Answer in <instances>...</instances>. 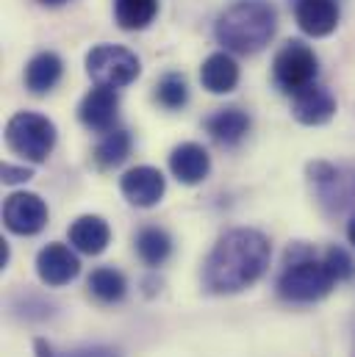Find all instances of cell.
Here are the masks:
<instances>
[{
	"label": "cell",
	"mask_w": 355,
	"mask_h": 357,
	"mask_svg": "<svg viewBox=\"0 0 355 357\" xmlns=\"http://www.w3.org/2000/svg\"><path fill=\"white\" fill-rule=\"evenodd\" d=\"M269 258L272 247L264 233L250 227L228 230L205 261L203 282L211 294H239L261 280Z\"/></svg>",
	"instance_id": "6da1fadb"
},
{
	"label": "cell",
	"mask_w": 355,
	"mask_h": 357,
	"mask_svg": "<svg viewBox=\"0 0 355 357\" xmlns=\"http://www.w3.org/2000/svg\"><path fill=\"white\" fill-rule=\"evenodd\" d=\"M277 28V11L269 0H236L217 20V42L225 50L250 56L264 50Z\"/></svg>",
	"instance_id": "7a4b0ae2"
},
{
	"label": "cell",
	"mask_w": 355,
	"mask_h": 357,
	"mask_svg": "<svg viewBox=\"0 0 355 357\" xmlns=\"http://www.w3.org/2000/svg\"><path fill=\"white\" fill-rule=\"evenodd\" d=\"M333 285H336V277L331 274L325 258L317 261L308 244H291L286 250V264L277 277V294L286 302H297V305L319 302L331 294Z\"/></svg>",
	"instance_id": "3957f363"
},
{
	"label": "cell",
	"mask_w": 355,
	"mask_h": 357,
	"mask_svg": "<svg viewBox=\"0 0 355 357\" xmlns=\"http://www.w3.org/2000/svg\"><path fill=\"white\" fill-rule=\"evenodd\" d=\"M6 144L14 155L31 164H42L56 147V125L42 114L20 111L6 125Z\"/></svg>",
	"instance_id": "277c9868"
},
{
	"label": "cell",
	"mask_w": 355,
	"mask_h": 357,
	"mask_svg": "<svg viewBox=\"0 0 355 357\" xmlns=\"http://www.w3.org/2000/svg\"><path fill=\"white\" fill-rule=\"evenodd\" d=\"M272 75H275V86L277 89L283 94H289V97H294L297 91L317 84V75H319L317 53L308 45L291 39L277 50L275 64H272Z\"/></svg>",
	"instance_id": "5b68a950"
},
{
	"label": "cell",
	"mask_w": 355,
	"mask_h": 357,
	"mask_svg": "<svg viewBox=\"0 0 355 357\" xmlns=\"http://www.w3.org/2000/svg\"><path fill=\"white\" fill-rule=\"evenodd\" d=\"M87 73L97 86H108V89H122L128 84H133L142 73L139 59L119 45H97L92 47L87 56Z\"/></svg>",
	"instance_id": "8992f818"
},
{
	"label": "cell",
	"mask_w": 355,
	"mask_h": 357,
	"mask_svg": "<svg viewBox=\"0 0 355 357\" xmlns=\"http://www.w3.org/2000/svg\"><path fill=\"white\" fill-rule=\"evenodd\" d=\"M3 222L17 236H36L48 225V205L39 194L17 191L3 205Z\"/></svg>",
	"instance_id": "52a82bcc"
},
{
	"label": "cell",
	"mask_w": 355,
	"mask_h": 357,
	"mask_svg": "<svg viewBox=\"0 0 355 357\" xmlns=\"http://www.w3.org/2000/svg\"><path fill=\"white\" fill-rule=\"evenodd\" d=\"M311 172V183L317 188V197L319 202L328 208V211H342L345 205H350L355 197V178H345L342 169L331 167V164H311L308 167Z\"/></svg>",
	"instance_id": "ba28073f"
},
{
	"label": "cell",
	"mask_w": 355,
	"mask_h": 357,
	"mask_svg": "<svg viewBox=\"0 0 355 357\" xmlns=\"http://www.w3.org/2000/svg\"><path fill=\"white\" fill-rule=\"evenodd\" d=\"M122 197L136 208H153L167 191V178L156 167H133L119 180Z\"/></svg>",
	"instance_id": "9c48e42d"
},
{
	"label": "cell",
	"mask_w": 355,
	"mask_h": 357,
	"mask_svg": "<svg viewBox=\"0 0 355 357\" xmlns=\"http://www.w3.org/2000/svg\"><path fill=\"white\" fill-rule=\"evenodd\" d=\"M78 271H81V261L67 244L53 241L45 250H39V255H36V274L50 288H61V285L73 282L78 277Z\"/></svg>",
	"instance_id": "30bf717a"
},
{
	"label": "cell",
	"mask_w": 355,
	"mask_h": 357,
	"mask_svg": "<svg viewBox=\"0 0 355 357\" xmlns=\"http://www.w3.org/2000/svg\"><path fill=\"white\" fill-rule=\"evenodd\" d=\"M78 116H81V122L87 125L89 130H94V133H108V130H114L117 116H119V97H117V89L94 86V89L84 97V102H81V108H78Z\"/></svg>",
	"instance_id": "8fae6325"
},
{
	"label": "cell",
	"mask_w": 355,
	"mask_h": 357,
	"mask_svg": "<svg viewBox=\"0 0 355 357\" xmlns=\"http://www.w3.org/2000/svg\"><path fill=\"white\" fill-rule=\"evenodd\" d=\"M291 114L303 125H325L336 114V97L325 86L311 84L291 97Z\"/></svg>",
	"instance_id": "7c38bea8"
},
{
	"label": "cell",
	"mask_w": 355,
	"mask_h": 357,
	"mask_svg": "<svg viewBox=\"0 0 355 357\" xmlns=\"http://www.w3.org/2000/svg\"><path fill=\"white\" fill-rule=\"evenodd\" d=\"M294 17L303 33L328 36L339 25V3L336 0H294Z\"/></svg>",
	"instance_id": "4fadbf2b"
},
{
	"label": "cell",
	"mask_w": 355,
	"mask_h": 357,
	"mask_svg": "<svg viewBox=\"0 0 355 357\" xmlns=\"http://www.w3.org/2000/svg\"><path fill=\"white\" fill-rule=\"evenodd\" d=\"M170 169L180 183L186 185H194L200 180L208 178L211 172V158H208V150L203 144H194V142H186V144H178L170 155Z\"/></svg>",
	"instance_id": "5bb4252c"
},
{
	"label": "cell",
	"mask_w": 355,
	"mask_h": 357,
	"mask_svg": "<svg viewBox=\"0 0 355 357\" xmlns=\"http://www.w3.org/2000/svg\"><path fill=\"white\" fill-rule=\"evenodd\" d=\"M200 84L211 94H228L239 84V64L233 61V56L228 50L211 53L200 67Z\"/></svg>",
	"instance_id": "9a60e30c"
},
{
	"label": "cell",
	"mask_w": 355,
	"mask_h": 357,
	"mask_svg": "<svg viewBox=\"0 0 355 357\" xmlns=\"http://www.w3.org/2000/svg\"><path fill=\"white\" fill-rule=\"evenodd\" d=\"M111 241V230L100 216H81L70 225V244L84 255H100Z\"/></svg>",
	"instance_id": "2e32d148"
},
{
	"label": "cell",
	"mask_w": 355,
	"mask_h": 357,
	"mask_svg": "<svg viewBox=\"0 0 355 357\" xmlns=\"http://www.w3.org/2000/svg\"><path fill=\"white\" fill-rule=\"evenodd\" d=\"M205 130L211 133L214 142H219L225 147H233L250 133V116L242 108H222V111H217L214 116L205 119Z\"/></svg>",
	"instance_id": "e0dca14e"
},
{
	"label": "cell",
	"mask_w": 355,
	"mask_h": 357,
	"mask_svg": "<svg viewBox=\"0 0 355 357\" xmlns=\"http://www.w3.org/2000/svg\"><path fill=\"white\" fill-rule=\"evenodd\" d=\"M61 73H64V64L56 53H39L28 61L25 67V86L34 91V94H48L59 81H61Z\"/></svg>",
	"instance_id": "ac0fdd59"
},
{
	"label": "cell",
	"mask_w": 355,
	"mask_h": 357,
	"mask_svg": "<svg viewBox=\"0 0 355 357\" xmlns=\"http://www.w3.org/2000/svg\"><path fill=\"white\" fill-rule=\"evenodd\" d=\"M159 14V0H114V17L125 31L147 28Z\"/></svg>",
	"instance_id": "d6986e66"
},
{
	"label": "cell",
	"mask_w": 355,
	"mask_h": 357,
	"mask_svg": "<svg viewBox=\"0 0 355 357\" xmlns=\"http://www.w3.org/2000/svg\"><path fill=\"white\" fill-rule=\"evenodd\" d=\"M136 252L147 266H161L173 252V238L161 227H145L136 236Z\"/></svg>",
	"instance_id": "ffe728a7"
},
{
	"label": "cell",
	"mask_w": 355,
	"mask_h": 357,
	"mask_svg": "<svg viewBox=\"0 0 355 357\" xmlns=\"http://www.w3.org/2000/svg\"><path fill=\"white\" fill-rule=\"evenodd\" d=\"M128 153H131V136H128V130L114 128L94 147V161H97L100 169H114V167H119L128 158Z\"/></svg>",
	"instance_id": "44dd1931"
},
{
	"label": "cell",
	"mask_w": 355,
	"mask_h": 357,
	"mask_svg": "<svg viewBox=\"0 0 355 357\" xmlns=\"http://www.w3.org/2000/svg\"><path fill=\"white\" fill-rule=\"evenodd\" d=\"M89 291H92L100 302L111 305V302H119V299L128 294V282H125L122 271H117V268H111V266H100V268H94L92 277H89Z\"/></svg>",
	"instance_id": "7402d4cb"
},
{
	"label": "cell",
	"mask_w": 355,
	"mask_h": 357,
	"mask_svg": "<svg viewBox=\"0 0 355 357\" xmlns=\"http://www.w3.org/2000/svg\"><path fill=\"white\" fill-rule=\"evenodd\" d=\"M156 100H159L164 108H170V111L183 108L186 100H189V84H186V78L178 75V73H167V75L156 84Z\"/></svg>",
	"instance_id": "603a6c76"
},
{
	"label": "cell",
	"mask_w": 355,
	"mask_h": 357,
	"mask_svg": "<svg viewBox=\"0 0 355 357\" xmlns=\"http://www.w3.org/2000/svg\"><path fill=\"white\" fill-rule=\"evenodd\" d=\"M34 352L36 357H122L119 349H114V347L94 344V347H75V349H56L53 344L42 341V338L34 341Z\"/></svg>",
	"instance_id": "cb8c5ba5"
},
{
	"label": "cell",
	"mask_w": 355,
	"mask_h": 357,
	"mask_svg": "<svg viewBox=\"0 0 355 357\" xmlns=\"http://www.w3.org/2000/svg\"><path fill=\"white\" fill-rule=\"evenodd\" d=\"M325 264L331 268V274L336 277V282H342V280H350L355 274V264L353 258L342 250V247H331L328 252H325Z\"/></svg>",
	"instance_id": "d4e9b609"
},
{
	"label": "cell",
	"mask_w": 355,
	"mask_h": 357,
	"mask_svg": "<svg viewBox=\"0 0 355 357\" xmlns=\"http://www.w3.org/2000/svg\"><path fill=\"white\" fill-rule=\"evenodd\" d=\"M31 178H34V172H31V169L3 164V183H22V180H31Z\"/></svg>",
	"instance_id": "484cf974"
},
{
	"label": "cell",
	"mask_w": 355,
	"mask_h": 357,
	"mask_svg": "<svg viewBox=\"0 0 355 357\" xmlns=\"http://www.w3.org/2000/svg\"><path fill=\"white\" fill-rule=\"evenodd\" d=\"M347 238H350V244L355 247V216L350 219V225H347Z\"/></svg>",
	"instance_id": "4316f807"
},
{
	"label": "cell",
	"mask_w": 355,
	"mask_h": 357,
	"mask_svg": "<svg viewBox=\"0 0 355 357\" xmlns=\"http://www.w3.org/2000/svg\"><path fill=\"white\" fill-rule=\"evenodd\" d=\"M42 6H50V8H56V6H64L67 0H39Z\"/></svg>",
	"instance_id": "83f0119b"
}]
</instances>
